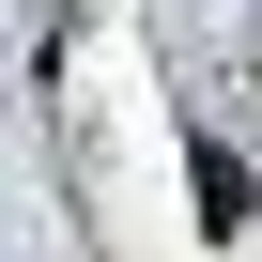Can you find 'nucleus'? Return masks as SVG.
I'll use <instances>...</instances> for the list:
<instances>
[{
    "label": "nucleus",
    "mask_w": 262,
    "mask_h": 262,
    "mask_svg": "<svg viewBox=\"0 0 262 262\" xmlns=\"http://www.w3.org/2000/svg\"><path fill=\"white\" fill-rule=\"evenodd\" d=\"M185 185H201V231H247V201H262V185H247V155H216V139L185 155Z\"/></svg>",
    "instance_id": "nucleus-1"
}]
</instances>
